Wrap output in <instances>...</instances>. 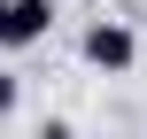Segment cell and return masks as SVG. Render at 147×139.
<instances>
[{
  "label": "cell",
  "instance_id": "1",
  "mask_svg": "<svg viewBox=\"0 0 147 139\" xmlns=\"http://www.w3.org/2000/svg\"><path fill=\"white\" fill-rule=\"evenodd\" d=\"M78 54H85L101 77H124V70L140 62V31H132V23H116V15H101V23H85Z\"/></svg>",
  "mask_w": 147,
  "mask_h": 139
},
{
  "label": "cell",
  "instance_id": "2",
  "mask_svg": "<svg viewBox=\"0 0 147 139\" xmlns=\"http://www.w3.org/2000/svg\"><path fill=\"white\" fill-rule=\"evenodd\" d=\"M47 31H54V0H0V46L8 54L39 46Z\"/></svg>",
  "mask_w": 147,
  "mask_h": 139
},
{
  "label": "cell",
  "instance_id": "3",
  "mask_svg": "<svg viewBox=\"0 0 147 139\" xmlns=\"http://www.w3.org/2000/svg\"><path fill=\"white\" fill-rule=\"evenodd\" d=\"M16 101H23V85H16V70H0V116H8Z\"/></svg>",
  "mask_w": 147,
  "mask_h": 139
}]
</instances>
